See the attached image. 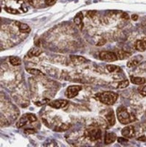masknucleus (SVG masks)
<instances>
[{
	"label": "nucleus",
	"mask_w": 146,
	"mask_h": 147,
	"mask_svg": "<svg viewBox=\"0 0 146 147\" xmlns=\"http://www.w3.org/2000/svg\"><path fill=\"white\" fill-rule=\"evenodd\" d=\"M85 136L91 141H96L101 138L102 131L97 127H91L87 129L85 131Z\"/></svg>",
	"instance_id": "nucleus-4"
},
{
	"label": "nucleus",
	"mask_w": 146,
	"mask_h": 147,
	"mask_svg": "<svg viewBox=\"0 0 146 147\" xmlns=\"http://www.w3.org/2000/svg\"><path fill=\"white\" fill-rule=\"evenodd\" d=\"M135 48L139 52H143L146 50V40H138L135 43Z\"/></svg>",
	"instance_id": "nucleus-11"
},
{
	"label": "nucleus",
	"mask_w": 146,
	"mask_h": 147,
	"mask_svg": "<svg viewBox=\"0 0 146 147\" xmlns=\"http://www.w3.org/2000/svg\"><path fill=\"white\" fill-rule=\"evenodd\" d=\"M68 102V101L66 100H56L50 102L48 104V105L54 109H59L65 107Z\"/></svg>",
	"instance_id": "nucleus-8"
},
{
	"label": "nucleus",
	"mask_w": 146,
	"mask_h": 147,
	"mask_svg": "<svg viewBox=\"0 0 146 147\" xmlns=\"http://www.w3.org/2000/svg\"><path fill=\"white\" fill-rule=\"evenodd\" d=\"M121 18L125 20H128L130 19V17L126 13H123L121 15Z\"/></svg>",
	"instance_id": "nucleus-30"
},
{
	"label": "nucleus",
	"mask_w": 146,
	"mask_h": 147,
	"mask_svg": "<svg viewBox=\"0 0 146 147\" xmlns=\"http://www.w3.org/2000/svg\"><path fill=\"white\" fill-rule=\"evenodd\" d=\"M106 42V41L104 39H101L98 42L97 45L98 46H103V45H104Z\"/></svg>",
	"instance_id": "nucleus-29"
},
{
	"label": "nucleus",
	"mask_w": 146,
	"mask_h": 147,
	"mask_svg": "<svg viewBox=\"0 0 146 147\" xmlns=\"http://www.w3.org/2000/svg\"><path fill=\"white\" fill-rule=\"evenodd\" d=\"M42 50L39 49L38 48H32L29 50L28 53V57L32 58V57H38L40 54H42Z\"/></svg>",
	"instance_id": "nucleus-16"
},
{
	"label": "nucleus",
	"mask_w": 146,
	"mask_h": 147,
	"mask_svg": "<svg viewBox=\"0 0 146 147\" xmlns=\"http://www.w3.org/2000/svg\"><path fill=\"white\" fill-rule=\"evenodd\" d=\"M57 0H45V3L48 6H52L55 4Z\"/></svg>",
	"instance_id": "nucleus-26"
},
{
	"label": "nucleus",
	"mask_w": 146,
	"mask_h": 147,
	"mask_svg": "<svg viewBox=\"0 0 146 147\" xmlns=\"http://www.w3.org/2000/svg\"><path fill=\"white\" fill-rule=\"evenodd\" d=\"M108 123L110 126H113L116 123L115 113L112 110H110L108 112V113L105 115Z\"/></svg>",
	"instance_id": "nucleus-12"
},
{
	"label": "nucleus",
	"mask_w": 146,
	"mask_h": 147,
	"mask_svg": "<svg viewBox=\"0 0 146 147\" xmlns=\"http://www.w3.org/2000/svg\"><path fill=\"white\" fill-rule=\"evenodd\" d=\"M131 81L132 83L135 85H143L146 82L145 78L141 77H131Z\"/></svg>",
	"instance_id": "nucleus-17"
},
{
	"label": "nucleus",
	"mask_w": 146,
	"mask_h": 147,
	"mask_svg": "<svg viewBox=\"0 0 146 147\" xmlns=\"http://www.w3.org/2000/svg\"><path fill=\"white\" fill-rule=\"evenodd\" d=\"M70 59L72 62L76 65L82 64L86 61V59L84 57L77 55H71Z\"/></svg>",
	"instance_id": "nucleus-14"
},
{
	"label": "nucleus",
	"mask_w": 146,
	"mask_h": 147,
	"mask_svg": "<svg viewBox=\"0 0 146 147\" xmlns=\"http://www.w3.org/2000/svg\"><path fill=\"white\" fill-rule=\"evenodd\" d=\"M131 55V54L130 52L121 50L118 51L117 56L120 60H124L129 58Z\"/></svg>",
	"instance_id": "nucleus-18"
},
{
	"label": "nucleus",
	"mask_w": 146,
	"mask_h": 147,
	"mask_svg": "<svg viewBox=\"0 0 146 147\" xmlns=\"http://www.w3.org/2000/svg\"><path fill=\"white\" fill-rule=\"evenodd\" d=\"M117 136L115 133L107 132L104 137V143L106 144H109L114 143L116 140Z\"/></svg>",
	"instance_id": "nucleus-10"
},
{
	"label": "nucleus",
	"mask_w": 146,
	"mask_h": 147,
	"mask_svg": "<svg viewBox=\"0 0 146 147\" xmlns=\"http://www.w3.org/2000/svg\"><path fill=\"white\" fill-rule=\"evenodd\" d=\"M4 9L7 12L9 13L15 14V15L20 13V12L18 10L12 8L11 7H5L4 8Z\"/></svg>",
	"instance_id": "nucleus-24"
},
{
	"label": "nucleus",
	"mask_w": 146,
	"mask_h": 147,
	"mask_svg": "<svg viewBox=\"0 0 146 147\" xmlns=\"http://www.w3.org/2000/svg\"><path fill=\"white\" fill-rule=\"evenodd\" d=\"M27 72L31 74L34 75H44V74L40 70L36 68H28L26 69Z\"/></svg>",
	"instance_id": "nucleus-22"
},
{
	"label": "nucleus",
	"mask_w": 146,
	"mask_h": 147,
	"mask_svg": "<svg viewBox=\"0 0 146 147\" xmlns=\"http://www.w3.org/2000/svg\"><path fill=\"white\" fill-rule=\"evenodd\" d=\"M138 18H139V16H138V15L134 14V15L131 16L132 20H134V21H137V20H138Z\"/></svg>",
	"instance_id": "nucleus-32"
},
{
	"label": "nucleus",
	"mask_w": 146,
	"mask_h": 147,
	"mask_svg": "<svg viewBox=\"0 0 146 147\" xmlns=\"http://www.w3.org/2000/svg\"><path fill=\"white\" fill-rule=\"evenodd\" d=\"M26 1L27 2H28V3H29L31 5H33V2L32 0H26Z\"/></svg>",
	"instance_id": "nucleus-33"
},
{
	"label": "nucleus",
	"mask_w": 146,
	"mask_h": 147,
	"mask_svg": "<svg viewBox=\"0 0 146 147\" xmlns=\"http://www.w3.org/2000/svg\"><path fill=\"white\" fill-rule=\"evenodd\" d=\"M100 59L107 62H112L118 59L117 55L114 52L108 51H103L100 53Z\"/></svg>",
	"instance_id": "nucleus-5"
},
{
	"label": "nucleus",
	"mask_w": 146,
	"mask_h": 147,
	"mask_svg": "<svg viewBox=\"0 0 146 147\" xmlns=\"http://www.w3.org/2000/svg\"><path fill=\"white\" fill-rule=\"evenodd\" d=\"M121 134L125 138H133L135 136V127L131 125L125 126L122 129Z\"/></svg>",
	"instance_id": "nucleus-7"
},
{
	"label": "nucleus",
	"mask_w": 146,
	"mask_h": 147,
	"mask_svg": "<svg viewBox=\"0 0 146 147\" xmlns=\"http://www.w3.org/2000/svg\"><path fill=\"white\" fill-rule=\"evenodd\" d=\"M128 140H126V139H124L123 138H121V137H120V138H118V142H119V143H123V142H127Z\"/></svg>",
	"instance_id": "nucleus-31"
},
{
	"label": "nucleus",
	"mask_w": 146,
	"mask_h": 147,
	"mask_svg": "<svg viewBox=\"0 0 146 147\" xmlns=\"http://www.w3.org/2000/svg\"><path fill=\"white\" fill-rule=\"evenodd\" d=\"M15 25L18 27L20 32L23 33H29L31 32V28L28 25L26 24H24L19 21H16L15 22Z\"/></svg>",
	"instance_id": "nucleus-13"
},
{
	"label": "nucleus",
	"mask_w": 146,
	"mask_h": 147,
	"mask_svg": "<svg viewBox=\"0 0 146 147\" xmlns=\"http://www.w3.org/2000/svg\"><path fill=\"white\" fill-rule=\"evenodd\" d=\"M96 13V11H88L87 13V16L90 18H92L95 16Z\"/></svg>",
	"instance_id": "nucleus-28"
},
{
	"label": "nucleus",
	"mask_w": 146,
	"mask_h": 147,
	"mask_svg": "<svg viewBox=\"0 0 146 147\" xmlns=\"http://www.w3.org/2000/svg\"><path fill=\"white\" fill-rule=\"evenodd\" d=\"M70 125L69 124L62 123L59 126H57L55 129V131L58 132H62L67 131L69 128Z\"/></svg>",
	"instance_id": "nucleus-20"
},
{
	"label": "nucleus",
	"mask_w": 146,
	"mask_h": 147,
	"mask_svg": "<svg viewBox=\"0 0 146 147\" xmlns=\"http://www.w3.org/2000/svg\"><path fill=\"white\" fill-rule=\"evenodd\" d=\"M116 115L118 120L122 124H128L136 120L135 116L130 113L126 108L123 106L118 108L116 110Z\"/></svg>",
	"instance_id": "nucleus-1"
},
{
	"label": "nucleus",
	"mask_w": 146,
	"mask_h": 147,
	"mask_svg": "<svg viewBox=\"0 0 146 147\" xmlns=\"http://www.w3.org/2000/svg\"><path fill=\"white\" fill-rule=\"evenodd\" d=\"M9 60L11 64L15 66L20 65L21 64V59L18 56H10Z\"/></svg>",
	"instance_id": "nucleus-19"
},
{
	"label": "nucleus",
	"mask_w": 146,
	"mask_h": 147,
	"mask_svg": "<svg viewBox=\"0 0 146 147\" xmlns=\"http://www.w3.org/2000/svg\"><path fill=\"white\" fill-rule=\"evenodd\" d=\"M37 121V117L34 114L31 113H27L22 115L19 120L16 123L17 127L18 128L22 127L26 125L32 123Z\"/></svg>",
	"instance_id": "nucleus-3"
},
{
	"label": "nucleus",
	"mask_w": 146,
	"mask_h": 147,
	"mask_svg": "<svg viewBox=\"0 0 146 147\" xmlns=\"http://www.w3.org/2000/svg\"><path fill=\"white\" fill-rule=\"evenodd\" d=\"M143 59L142 55H139L133 57L128 61L127 63V66L129 68L134 67L139 64L140 61Z\"/></svg>",
	"instance_id": "nucleus-9"
},
{
	"label": "nucleus",
	"mask_w": 146,
	"mask_h": 147,
	"mask_svg": "<svg viewBox=\"0 0 146 147\" xmlns=\"http://www.w3.org/2000/svg\"><path fill=\"white\" fill-rule=\"evenodd\" d=\"M107 69L110 73L114 72H119L120 71V68L119 67L113 64H108L106 66Z\"/></svg>",
	"instance_id": "nucleus-21"
},
{
	"label": "nucleus",
	"mask_w": 146,
	"mask_h": 147,
	"mask_svg": "<svg viewBox=\"0 0 146 147\" xmlns=\"http://www.w3.org/2000/svg\"><path fill=\"white\" fill-rule=\"evenodd\" d=\"M139 93L143 96H146V86H143L139 89Z\"/></svg>",
	"instance_id": "nucleus-25"
},
{
	"label": "nucleus",
	"mask_w": 146,
	"mask_h": 147,
	"mask_svg": "<svg viewBox=\"0 0 146 147\" xmlns=\"http://www.w3.org/2000/svg\"><path fill=\"white\" fill-rule=\"evenodd\" d=\"M36 130L34 129H25V131H24V133L25 134H34Z\"/></svg>",
	"instance_id": "nucleus-27"
},
{
	"label": "nucleus",
	"mask_w": 146,
	"mask_h": 147,
	"mask_svg": "<svg viewBox=\"0 0 146 147\" xmlns=\"http://www.w3.org/2000/svg\"><path fill=\"white\" fill-rule=\"evenodd\" d=\"M130 84L129 81L128 80H124V81H121L118 83L117 88L118 89H123L127 87Z\"/></svg>",
	"instance_id": "nucleus-23"
},
{
	"label": "nucleus",
	"mask_w": 146,
	"mask_h": 147,
	"mask_svg": "<svg viewBox=\"0 0 146 147\" xmlns=\"http://www.w3.org/2000/svg\"><path fill=\"white\" fill-rule=\"evenodd\" d=\"M96 96L102 103L111 105L115 104L118 99L119 95L116 93L112 91H104L97 94Z\"/></svg>",
	"instance_id": "nucleus-2"
},
{
	"label": "nucleus",
	"mask_w": 146,
	"mask_h": 147,
	"mask_svg": "<svg viewBox=\"0 0 146 147\" xmlns=\"http://www.w3.org/2000/svg\"><path fill=\"white\" fill-rule=\"evenodd\" d=\"M83 19H84V16L82 13L81 12L78 13L74 19L75 24L80 28H82Z\"/></svg>",
	"instance_id": "nucleus-15"
},
{
	"label": "nucleus",
	"mask_w": 146,
	"mask_h": 147,
	"mask_svg": "<svg viewBox=\"0 0 146 147\" xmlns=\"http://www.w3.org/2000/svg\"><path fill=\"white\" fill-rule=\"evenodd\" d=\"M82 90V87L78 85H73L69 86L66 91V95L67 98H72L77 96L79 92Z\"/></svg>",
	"instance_id": "nucleus-6"
}]
</instances>
